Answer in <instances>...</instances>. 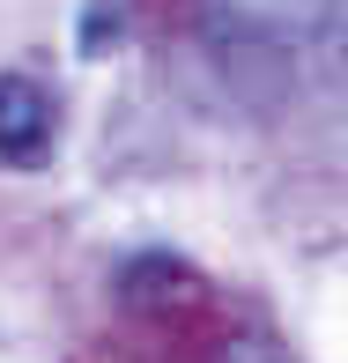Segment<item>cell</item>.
Listing matches in <instances>:
<instances>
[{
  "label": "cell",
  "mask_w": 348,
  "mask_h": 363,
  "mask_svg": "<svg viewBox=\"0 0 348 363\" xmlns=\"http://www.w3.org/2000/svg\"><path fill=\"white\" fill-rule=\"evenodd\" d=\"M52 134H60V104L45 82L30 74H0V163L30 171V163L52 156Z\"/></svg>",
  "instance_id": "cell-1"
},
{
  "label": "cell",
  "mask_w": 348,
  "mask_h": 363,
  "mask_svg": "<svg viewBox=\"0 0 348 363\" xmlns=\"http://www.w3.org/2000/svg\"><path fill=\"white\" fill-rule=\"evenodd\" d=\"M215 30L230 38H252V45H304L326 30L334 0H208Z\"/></svg>",
  "instance_id": "cell-2"
}]
</instances>
